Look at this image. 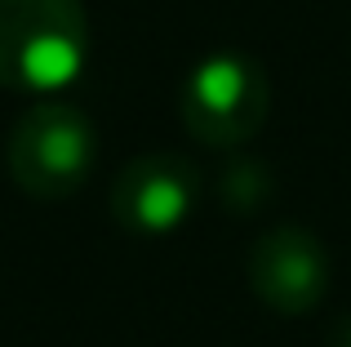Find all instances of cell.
<instances>
[{
    "instance_id": "obj_1",
    "label": "cell",
    "mask_w": 351,
    "mask_h": 347,
    "mask_svg": "<svg viewBox=\"0 0 351 347\" xmlns=\"http://www.w3.org/2000/svg\"><path fill=\"white\" fill-rule=\"evenodd\" d=\"M89 18L80 0H0V85L58 94L80 76Z\"/></svg>"
},
{
    "instance_id": "obj_2",
    "label": "cell",
    "mask_w": 351,
    "mask_h": 347,
    "mask_svg": "<svg viewBox=\"0 0 351 347\" xmlns=\"http://www.w3.org/2000/svg\"><path fill=\"white\" fill-rule=\"evenodd\" d=\"M98 160V134L76 103L40 98L18 116L5 143V169L27 196L62 200L85 187Z\"/></svg>"
},
{
    "instance_id": "obj_3",
    "label": "cell",
    "mask_w": 351,
    "mask_h": 347,
    "mask_svg": "<svg viewBox=\"0 0 351 347\" xmlns=\"http://www.w3.org/2000/svg\"><path fill=\"white\" fill-rule=\"evenodd\" d=\"M271 112V85L245 53H209L178 89V116L187 134L209 147H240L263 130Z\"/></svg>"
},
{
    "instance_id": "obj_4",
    "label": "cell",
    "mask_w": 351,
    "mask_h": 347,
    "mask_svg": "<svg viewBox=\"0 0 351 347\" xmlns=\"http://www.w3.org/2000/svg\"><path fill=\"white\" fill-rule=\"evenodd\" d=\"M200 200V174L173 152H147L129 160L112 182V218L129 236H169Z\"/></svg>"
},
{
    "instance_id": "obj_5",
    "label": "cell",
    "mask_w": 351,
    "mask_h": 347,
    "mask_svg": "<svg viewBox=\"0 0 351 347\" xmlns=\"http://www.w3.org/2000/svg\"><path fill=\"white\" fill-rule=\"evenodd\" d=\"M249 289L276 316H307L329 289V254L307 227H271L249 254Z\"/></svg>"
},
{
    "instance_id": "obj_6",
    "label": "cell",
    "mask_w": 351,
    "mask_h": 347,
    "mask_svg": "<svg viewBox=\"0 0 351 347\" xmlns=\"http://www.w3.org/2000/svg\"><path fill=\"white\" fill-rule=\"evenodd\" d=\"M325 347H351V312H347V316H338V321L329 325Z\"/></svg>"
}]
</instances>
